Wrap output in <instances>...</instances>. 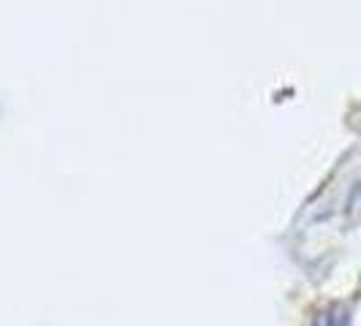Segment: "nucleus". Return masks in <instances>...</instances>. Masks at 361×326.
Segmentation results:
<instances>
[{
	"label": "nucleus",
	"mask_w": 361,
	"mask_h": 326,
	"mask_svg": "<svg viewBox=\"0 0 361 326\" xmlns=\"http://www.w3.org/2000/svg\"><path fill=\"white\" fill-rule=\"evenodd\" d=\"M312 326H350V310L343 302H331L312 315Z\"/></svg>",
	"instance_id": "obj_1"
}]
</instances>
